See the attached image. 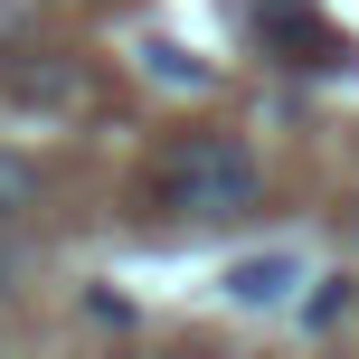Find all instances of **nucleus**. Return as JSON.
<instances>
[{"instance_id": "obj_6", "label": "nucleus", "mask_w": 359, "mask_h": 359, "mask_svg": "<svg viewBox=\"0 0 359 359\" xmlns=\"http://www.w3.org/2000/svg\"><path fill=\"white\" fill-rule=\"evenodd\" d=\"M350 246H359V198H350Z\"/></svg>"}, {"instance_id": "obj_1", "label": "nucleus", "mask_w": 359, "mask_h": 359, "mask_svg": "<svg viewBox=\"0 0 359 359\" xmlns=\"http://www.w3.org/2000/svg\"><path fill=\"white\" fill-rule=\"evenodd\" d=\"M151 198L170 217H198V227H227L265 198V161H255L246 133H180L151 170Z\"/></svg>"}, {"instance_id": "obj_3", "label": "nucleus", "mask_w": 359, "mask_h": 359, "mask_svg": "<svg viewBox=\"0 0 359 359\" xmlns=\"http://www.w3.org/2000/svg\"><path fill=\"white\" fill-rule=\"evenodd\" d=\"M284 284H293V255H246V265L227 274L236 303H284Z\"/></svg>"}, {"instance_id": "obj_5", "label": "nucleus", "mask_w": 359, "mask_h": 359, "mask_svg": "<svg viewBox=\"0 0 359 359\" xmlns=\"http://www.w3.org/2000/svg\"><path fill=\"white\" fill-rule=\"evenodd\" d=\"M10 274H29V246H0V293H10Z\"/></svg>"}, {"instance_id": "obj_2", "label": "nucleus", "mask_w": 359, "mask_h": 359, "mask_svg": "<svg viewBox=\"0 0 359 359\" xmlns=\"http://www.w3.org/2000/svg\"><path fill=\"white\" fill-rule=\"evenodd\" d=\"M255 29H265L274 48H293V67H350V38H331L303 0H265V10H255Z\"/></svg>"}, {"instance_id": "obj_4", "label": "nucleus", "mask_w": 359, "mask_h": 359, "mask_svg": "<svg viewBox=\"0 0 359 359\" xmlns=\"http://www.w3.org/2000/svg\"><path fill=\"white\" fill-rule=\"evenodd\" d=\"M19 208H38V161H19V151H0V227H10Z\"/></svg>"}]
</instances>
